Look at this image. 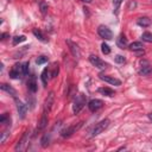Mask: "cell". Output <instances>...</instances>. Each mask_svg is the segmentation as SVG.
Instances as JSON below:
<instances>
[{"instance_id": "6da1fadb", "label": "cell", "mask_w": 152, "mask_h": 152, "mask_svg": "<svg viewBox=\"0 0 152 152\" xmlns=\"http://www.w3.org/2000/svg\"><path fill=\"white\" fill-rule=\"evenodd\" d=\"M86 96L83 95V94H78L76 97H75V100H74V102H72V112L75 113V114H78L81 110H82V108L84 107V104H86Z\"/></svg>"}, {"instance_id": "7a4b0ae2", "label": "cell", "mask_w": 152, "mask_h": 152, "mask_svg": "<svg viewBox=\"0 0 152 152\" xmlns=\"http://www.w3.org/2000/svg\"><path fill=\"white\" fill-rule=\"evenodd\" d=\"M24 75H25V72H24V69H23V64L17 63L10 70V77L11 78H21Z\"/></svg>"}, {"instance_id": "3957f363", "label": "cell", "mask_w": 152, "mask_h": 152, "mask_svg": "<svg viewBox=\"0 0 152 152\" xmlns=\"http://www.w3.org/2000/svg\"><path fill=\"white\" fill-rule=\"evenodd\" d=\"M82 127V122H78V124H75V125H71L66 128H64L62 132H61V135L63 138H66V137H70L72 133H75L76 131H78L80 128Z\"/></svg>"}, {"instance_id": "277c9868", "label": "cell", "mask_w": 152, "mask_h": 152, "mask_svg": "<svg viewBox=\"0 0 152 152\" xmlns=\"http://www.w3.org/2000/svg\"><path fill=\"white\" fill-rule=\"evenodd\" d=\"M97 33H99V36H100L101 38L107 39V40L112 39V37H113L112 31H110L107 26H104V25H100V26H99V28H97Z\"/></svg>"}, {"instance_id": "5b68a950", "label": "cell", "mask_w": 152, "mask_h": 152, "mask_svg": "<svg viewBox=\"0 0 152 152\" xmlns=\"http://www.w3.org/2000/svg\"><path fill=\"white\" fill-rule=\"evenodd\" d=\"M108 126H109V120H108V119H104V120L100 121V122L96 124V126L94 127V129H93V135H97V134L102 133Z\"/></svg>"}, {"instance_id": "8992f818", "label": "cell", "mask_w": 152, "mask_h": 152, "mask_svg": "<svg viewBox=\"0 0 152 152\" xmlns=\"http://www.w3.org/2000/svg\"><path fill=\"white\" fill-rule=\"evenodd\" d=\"M89 62H90L94 66H96L97 69H104V68L107 66V63H104L100 57H97V56H95V55H90V56H89Z\"/></svg>"}, {"instance_id": "52a82bcc", "label": "cell", "mask_w": 152, "mask_h": 152, "mask_svg": "<svg viewBox=\"0 0 152 152\" xmlns=\"http://www.w3.org/2000/svg\"><path fill=\"white\" fill-rule=\"evenodd\" d=\"M28 132L26 131L24 134H23V137H21V139L17 142V145H15V147H14V150L15 151H24L25 150V146H26V144L28 142Z\"/></svg>"}, {"instance_id": "ba28073f", "label": "cell", "mask_w": 152, "mask_h": 152, "mask_svg": "<svg viewBox=\"0 0 152 152\" xmlns=\"http://www.w3.org/2000/svg\"><path fill=\"white\" fill-rule=\"evenodd\" d=\"M66 44H68L69 50H70V52L72 53V56H74L75 58H80V56H81V51H80L78 45H77L76 43L71 42L70 39H66Z\"/></svg>"}, {"instance_id": "9c48e42d", "label": "cell", "mask_w": 152, "mask_h": 152, "mask_svg": "<svg viewBox=\"0 0 152 152\" xmlns=\"http://www.w3.org/2000/svg\"><path fill=\"white\" fill-rule=\"evenodd\" d=\"M15 100V104H17V110H18V114L20 116V119H24L25 115H26V112H27V107L25 103H23L20 100H18L17 97H14Z\"/></svg>"}, {"instance_id": "30bf717a", "label": "cell", "mask_w": 152, "mask_h": 152, "mask_svg": "<svg viewBox=\"0 0 152 152\" xmlns=\"http://www.w3.org/2000/svg\"><path fill=\"white\" fill-rule=\"evenodd\" d=\"M102 106H103V102H102L101 100H99V99H93V100H90L89 103H88V108H89L91 112L99 110L100 108H102Z\"/></svg>"}, {"instance_id": "8fae6325", "label": "cell", "mask_w": 152, "mask_h": 152, "mask_svg": "<svg viewBox=\"0 0 152 152\" xmlns=\"http://www.w3.org/2000/svg\"><path fill=\"white\" fill-rule=\"evenodd\" d=\"M53 100H55V94L53 91H51L48 97L45 99V102H44V112H50L52 104H53Z\"/></svg>"}, {"instance_id": "7c38bea8", "label": "cell", "mask_w": 152, "mask_h": 152, "mask_svg": "<svg viewBox=\"0 0 152 152\" xmlns=\"http://www.w3.org/2000/svg\"><path fill=\"white\" fill-rule=\"evenodd\" d=\"M100 78L112 86H120L121 84V81L115 78V77H112V76H107V75H100Z\"/></svg>"}, {"instance_id": "4fadbf2b", "label": "cell", "mask_w": 152, "mask_h": 152, "mask_svg": "<svg viewBox=\"0 0 152 152\" xmlns=\"http://www.w3.org/2000/svg\"><path fill=\"white\" fill-rule=\"evenodd\" d=\"M27 88L31 93H36L37 91V81H36V76L34 75H31L28 77V81H27Z\"/></svg>"}, {"instance_id": "5bb4252c", "label": "cell", "mask_w": 152, "mask_h": 152, "mask_svg": "<svg viewBox=\"0 0 152 152\" xmlns=\"http://www.w3.org/2000/svg\"><path fill=\"white\" fill-rule=\"evenodd\" d=\"M129 49L134 52H137L138 55L140 53H144V45L140 43V42H133L131 45H129Z\"/></svg>"}, {"instance_id": "9a60e30c", "label": "cell", "mask_w": 152, "mask_h": 152, "mask_svg": "<svg viewBox=\"0 0 152 152\" xmlns=\"http://www.w3.org/2000/svg\"><path fill=\"white\" fill-rule=\"evenodd\" d=\"M0 88H1L4 91H6V93H8L10 95H12L13 97H17V91H15L11 86H8V84H6V83H2V84L0 86Z\"/></svg>"}, {"instance_id": "2e32d148", "label": "cell", "mask_w": 152, "mask_h": 152, "mask_svg": "<svg viewBox=\"0 0 152 152\" xmlns=\"http://www.w3.org/2000/svg\"><path fill=\"white\" fill-rule=\"evenodd\" d=\"M99 93L104 95V96H114L115 95V91L108 87H102V88H99Z\"/></svg>"}, {"instance_id": "e0dca14e", "label": "cell", "mask_w": 152, "mask_h": 152, "mask_svg": "<svg viewBox=\"0 0 152 152\" xmlns=\"http://www.w3.org/2000/svg\"><path fill=\"white\" fill-rule=\"evenodd\" d=\"M116 45H118L120 49H124V48H126V46H127V38H126L124 34L119 36V38L116 39Z\"/></svg>"}, {"instance_id": "ac0fdd59", "label": "cell", "mask_w": 152, "mask_h": 152, "mask_svg": "<svg viewBox=\"0 0 152 152\" xmlns=\"http://www.w3.org/2000/svg\"><path fill=\"white\" fill-rule=\"evenodd\" d=\"M50 139H51V134H50V133H45V134L42 137V139H40V145H42V147H48L49 144H50Z\"/></svg>"}, {"instance_id": "d6986e66", "label": "cell", "mask_w": 152, "mask_h": 152, "mask_svg": "<svg viewBox=\"0 0 152 152\" xmlns=\"http://www.w3.org/2000/svg\"><path fill=\"white\" fill-rule=\"evenodd\" d=\"M137 24H138L139 26L147 27V26H150V24H151V19H148L147 17H141V18H139V19H138Z\"/></svg>"}, {"instance_id": "ffe728a7", "label": "cell", "mask_w": 152, "mask_h": 152, "mask_svg": "<svg viewBox=\"0 0 152 152\" xmlns=\"http://www.w3.org/2000/svg\"><path fill=\"white\" fill-rule=\"evenodd\" d=\"M46 125H48V118H46V112H44L42 115V119L39 121V125H38V131L44 129L46 127Z\"/></svg>"}, {"instance_id": "44dd1931", "label": "cell", "mask_w": 152, "mask_h": 152, "mask_svg": "<svg viewBox=\"0 0 152 152\" xmlns=\"http://www.w3.org/2000/svg\"><path fill=\"white\" fill-rule=\"evenodd\" d=\"M42 81H43V84L44 86H46L48 84V81H49V69L48 68H45L44 70H43V72H42Z\"/></svg>"}, {"instance_id": "7402d4cb", "label": "cell", "mask_w": 152, "mask_h": 152, "mask_svg": "<svg viewBox=\"0 0 152 152\" xmlns=\"http://www.w3.org/2000/svg\"><path fill=\"white\" fill-rule=\"evenodd\" d=\"M152 72V66L151 65H145V66H142L140 70H139V74L140 75H148V74H151Z\"/></svg>"}, {"instance_id": "603a6c76", "label": "cell", "mask_w": 152, "mask_h": 152, "mask_svg": "<svg viewBox=\"0 0 152 152\" xmlns=\"http://www.w3.org/2000/svg\"><path fill=\"white\" fill-rule=\"evenodd\" d=\"M0 122H1V124H4V125L11 124V118H10V115H8L7 113L2 114V115L0 116Z\"/></svg>"}, {"instance_id": "cb8c5ba5", "label": "cell", "mask_w": 152, "mask_h": 152, "mask_svg": "<svg viewBox=\"0 0 152 152\" xmlns=\"http://www.w3.org/2000/svg\"><path fill=\"white\" fill-rule=\"evenodd\" d=\"M141 38L144 42H147V43H152V33L151 32H144L141 34Z\"/></svg>"}, {"instance_id": "d4e9b609", "label": "cell", "mask_w": 152, "mask_h": 152, "mask_svg": "<svg viewBox=\"0 0 152 152\" xmlns=\"http://www.w3.org/2000/svg\"><path fill=\"white\" fill-rule=\"evenodd\" d=\"M39 8H40V12H42V14L44 15V14H46V12H48V4L45 2V1H40L39 2Z\"/></svg>"}, {"instance_id": "484cf974", "label": "cell", "mask_w": 152, "mask_h": 152, "mask_svg": "<svg viewBox=\"0 0 152 152\" xmlns=\"http://www.w3.org/2000/svg\"><path fill=\"white\" fill-rule=\"evenodd\" d=\"M32 32H33V34H34V36H36V37H37V38H38L39 40H42V42H46V39H45V37L43 36V33H42V32H40L39 30H37V28H34V30H33Z\"/></svg>"}, {"instance_id": "4316f807", "label": "cell", "mask_w": 152, "mask_h": 152, "mask_svg": "<svg viewBox=\"0 0 152 152\" xmlns=\"http://www.w3.org/2000/svg\"><path fill=\"white\" fill-rule=\"evenodd\" d=\"M25 40H26V37L25 36H15L13 38V45H17V44H19L21 42H25Z\"/></svg>"}, {"instance_id": "83f0119b", "label": "cell", "mask_w": 152, "mask_h": 152, "mask_svg": "<svg viewBox=\"0 0 152 152\" xmlns=\"http://www.w3.org/2000/svg\"><path fill=\"white\" fill-rule=\"evenodd\" d=\"M101 51H102V53L108 55V53H110V48H109L106 43H102V44H101Z\"/></svg>"}, {"instance_id": "f1b7e54d", "label": "cell", "mask_w": 152, "mask_h": 152, "mask_svg": "<svg viewBox=\"0 0 152 152\" xmlns=\"http://www.w3.org/2000/svg\"><path fill=\"white\" fill-rule=\"evenodd\" d=\"M46 62H48V57H45V56H40V57H38L37 61H36L37 64H44V63H46Z\"/></svg>"}, {"instance_id": "f546056e", "label": "cell", "mask_w": 152, "mask_h": 152, "mask_svg": "<svg viewBox=\"0 0 152 152\" xmlns=\"http://www.w3.org/2000/svg\"><path fill=\"white\" fill-rule=\"evenodd\" d=\"M114 61L116 62V63H125L126 62V59H125V57L124 56H121V55H118V56H115V58H114Z\"/></svg>"}, {"instance_id": "4dcf8cb0", "label": "cell", "mask_w": 152, "mask_h": 152, "mask_svg": "<svg viewBox=\"0 0 152 152\" xmlns=\"http://www.w3.org/2000/svg\"><path fill=\"white\" fill-rule=\"evenodd\" d=\"M59 71V68H58V64H53V71L51 72V77H56L57 74Z\"/></svg>"}, {"instance_id": "1f68e13d", "label": "cell", "mask_w": 152, "mask_h": 152, "mask_svg": "<svg viewBox=\"0 0 152 152\" xmlns=\"http://www.w3.org/2000/svg\"><path fill=\"white\" fill-rule=\"evenodd\" d=\"M8 134H10V133H8L7 131L2 132V133H1V139H0V141H1V142H4V141L6 140V138H7V135H8Z\"/></svg>"}, {"instance_id": "d6a6232c", "label": "cell", "mask_w": 152, "mask_h": 152, "mask_svg": "<svg viewBox=\"0 0 152 152\" xmlns=\"http://www.w3.org/2000/svg\"><path fill=\"white\" fill-rule=\"evenodd\" d=\"M122 2V0H113V5H114V7H115V10H118L119 8V6H120V4Z\"/></svg>"}, {"instance_id": "836d02e7", "label": "cell", "mask_w": 152, "mask_h": 152, "mask_svg": "<svg viewBox=\"0 0 152 152\" xmlns=\"http://www.w3.org/2000/svg\"><path fill=\"white\" fill-rule=\"evenodd\" d=\"M23 69H24V72H25V75L28 72V62H25L24 64H23Z\"/></svg>"}, {"instance_id": "e575fe53", "label": "cell", "mask_w": 152, "mask_h": 152, "mask_svg": "<svg viewBox=\"0 0 152 152\" xmlns=\"http://www.w3.org/2000/svg\"><path fill=\"white\" fill-rule=\"evenodd\" d=\"M1 37H2V38H1V39H5V38H6V37H8V34H7V33H4V34H2V36H1Z\"/></svg>"}, {"instance_id": "d590c367", "label": "cell", "mask_w": 152, "mask_h": 152, "mask_svg": "<svg viewBox=\"0 0 152 152\" xmlns=\"http://www.w3.org/2000/svg\"><path fill=\"white\" fill-rule=\"evenodd\" d=\"M147 116H148V119L152 121V112H151V113H148V115H147Z\"/></svg>"}, {"instance_id": "8d00e7d4", "label": "cell", "mask_w": 152, "mask_h": 152, "mask_svg": "<svg viewBox=\"0 0 152 152\" xmlns=\"http://www.w3.org/2000/svg\"><path fill=\"white\" fill-rule=\"evenodd\" d=\"M81 1H83V2H87V4H89V2H91V0H81Z\"/></svg>"}, {"instance_id": "74e56055", "label": "cell", "mask_w": 152, "mask_h": 152, "mask_svg": "<svg viewBox=\"0 0 152 152\" xmlns=\"http://www.w3.org/2000/svg\"><path fill=\"white\" fill-rule=\"evenodd\" d=\"M151 142H152V138H151Z\"/></svg>"}]
</instances>
